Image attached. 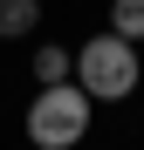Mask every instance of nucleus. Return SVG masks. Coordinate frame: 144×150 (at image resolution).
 I'll use <instances>...</instances> for the list:
<instances>
[{
	"mask_svg": "<svg viewBox=\"0 0 144 150\" xmlns=\"http://www.w3.org/2000/svg\"><path fill=\"white\" fill-rule=\"evenodd\" d=\"M76 89L89 103H124L137 89V41L124 34H89L82 55H76Z\"/></svg>",
	"mask_w": 144,
	"mask_h": 150,
	"instance_id": "1",
	"label": "nucleus"
},
{
	"mask_svg": "<svg viewBox=\"0 0 144 150\" xmlns=\"http://www.w3.org/2000/svg\"><path fill=\"white\" fill-rule=\"evenodd\" d=\"M28 137H34V150H76L89 137V96L76 82H48L28 103Z\"/></svg>",
	"mask_w": 144,
	"mask_h": 150,
	"instance_id": "2",
	"label": "nucleus"
},
{
	"mask_svg": "<svg viewBox=\"0 0 144 150\" xmlns=\"http://www.w3.org/2000/svg\"><path fill=\"white\" fill-rule=\"evenodd\" d=\"M34 21H41V0H0V41L34 34Z\"/></svg>",
	"mask_w": 144,
	"mask_h": 150,
	"instance_id": "3",
	"label": "nucleus"
},
{
	"mask_svg": "<svg viewBox=\"0 0 144 150\" xmlns=\"http://www.w3.org/2000/svg\"><path fill=\"white\" fill-rule=\"evenodd\" d=\"M69 75H76V55H69V48H55V41H48L41 55H34V82L48 89V82H69Z\"/></svg>",
	"mask_w": 144,
	"mask_h": 150,
	"instance_id": "4",
	"label": "nucleus"
},
{
	"mask_svg": "<svg viewBox=\"0 0 144 150\" xmlns=\"http://www.w3.org/2000/svg\"><path fill=\"white\" fill-rule=\"evenodd\" d=\"M110 34L144 41V0H110Z\"/></svg>",
	"mask_w": 144,
	"mask_h": 150,
	"instance_id": "5",
	"label": "nucleus"
}]
</instances>
